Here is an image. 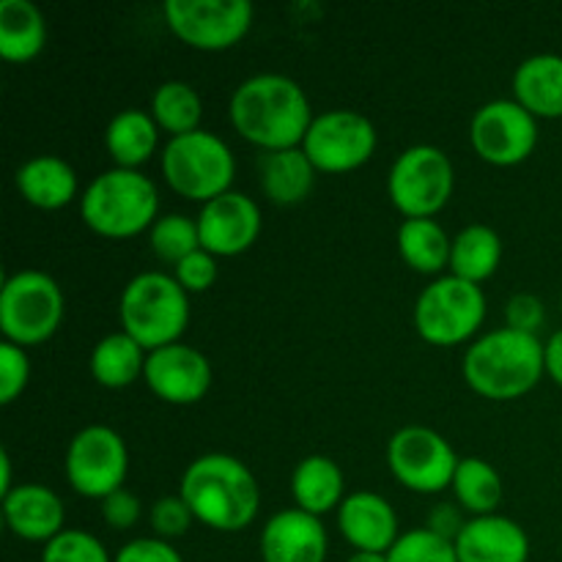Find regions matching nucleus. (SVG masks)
Wrapping results in <instances>:
<instances>
[{
  "label": "nucleus",
  "instance_id": "obj_1",
  "mask_svg": "<svg viewBox=\"0 0 562 562\" xmlns=\"http://www.w3.org/2000/svg\"><path fill=\"white\" fill-rule=\"evenodd\" d=\"M228 115L234 130L261 151L300 148L313 124L305 88L285 75H252L231 93Z\"/></svg>",
  "mask_w": 562,
  "mask_h": 562
},
{
  "label": "nucleus",
  "instance_id": "obj_2",
  "mask_svg": "<svg viewBox=\"0 0 562 562\" xmlns=\"http://www.w3.org/2000/svg\"><path fill=\"white\" fill-rule=\"evenodd\" d=\"M181 499L195 521L214 532H239L261 510V486L236 456L206 453L190 461L181 475Z\"/></svg>",
  "mask_w": 562,
  "mask_h": 562
},
{
  "label": "nucleus",
  "instance_id": "obj_3",
  "mask_svg": "<svg viewBox=\"0 0 562 562\" xmlns=\"http://www.w3.org/2000/svg\"><path fill=\"white\" fill-rule=\"evenodd\" d=\"M472 393L488 401H516L538 387L547 373V344L538 335L503 327L481 335L461 362Z\"/></svg>",
  "mask_w": 562,
  "mask_h": 562
},
{
  "label": "nucleus",
  "instance_id": "obj_4",
  "mask_svg": "<svg viewBox=\"0 0 562 562\" xmlns=\"http://www.w3.org/2000/svg\"><path fill=\"white\" fill-rule=\"evenodd\" d=\"M157 212V184L140 170H104L80 195L82 223L104 239H132L151 231Z\"/></svg>",
  "mask_w": 562,
  "mask_h": 562
},
{
  "label": "nucleus",
  "instance_id": "obj_5",
  "mask_svg": "<svg viewBox=\"0 0 562 562\" xmlns=\"http://www.w3.org/2000/svg\"><path fill=\"white\" fill-rule=\"evenodd\" d=\"M121 333L146 351L181 344L190 324V294L173 274L140 272L124 285L119 302Z\"/></svg>",
  "mask_w": 562,
  "mask_h": 562
},
{
  "label": "nucleus",
  "instance_id": "obj_6",
  "mask_svg": "<svg viewBox=\"0 0 562 562\" xmlns=\"http://www.w3.org/2000/svg\"><path fill=\"white\" fill-rule=\"evenodd\" d=\"M162 176L176 195L195 203H209L231 192L236 176L234 151L214 132L198 130L170 137L162 148Z\"/></svg>",
  "mask_w": 562,
  "mask_h": 562
},
{
  "label": "nucleus",
  "instance_id": "obj_7",
  "mask_svg": "<svg viewBox=\"0 0 562 562\" xmlns=\"http://www.w3.org/2000/svg\"><path fill=\"white\" fill-rule=\"evenodd\" d=\"M66 300L60 285L38 269H22L5 278L0 289V329L3 340L38 346L58 333L64 322Z\"/></svg>",
  "mask_w": 562,
  "mask_h": 562
},
{
  "label": "nucleus",
  "instance_id": "obj_8",
  "mask_svg": "<svg viewBox=\"0 0 562 562\" xmlns=\"http://www.w3.org/2000/svg\"><path fill=\"white\" fill-rule=\"evenodd\" d=\"M486 318V294L481 285L456 274H442L420 291L415 302V327L426 344L459 346L475 338Z\"/></svg>",
  "mask_w": 562,
  "mask_h": 562
},
{
  "label": "nucleus",
  "instance_id": "obj_9",
  "mask_svg": "<svg viewBox=\"0 0 562 562\" xmlns=\"http://www.w3.org/2000/svg\"><path fill=\"white\" fill-rule=\"evenodd\" d=\"M456 187V170L437 146H409L398 154L387 176V195L406 220H434L448 206Z\"/></svg>",
  "mask_w": 562,
  "mask_h": 562
},
{
  "label": "nucleus",
  "instance_id": "obj_10",
  "mask_svg": "<svg viewBox=\"0 0 562 562\" xmlns=\"http://www.w3.org/2000/svg\"><path fill=\"white\" fill-rule=\"evenodd\" d=\"M162 14L170 33L187 47L223 53L250 33L256 9L250 0H168Z\"/></svg>",
  "mask_w": 562,
  "mask_h": 562
},
{
  "label": "nucleus",
  "instance_id": "obj_11",
  "mask_svg": "<svg viewBox=\"0 0 562 562\" xmlns=\"http://www.w3.org/2000/svg\"><path fill=\"white\" fill-rule=\"evenodd\" d=\"M66 481L80 497H110L124 488L130 472V450L119 431L110 426H88L71 437L66 448Z\"/></svg>",
  "mask_w": 562,
  "mask_h": 562
},
{
  "label": "nucleus",
  "instance_id": "obj_12",
  "mask_svg": "<svg viewBox=\"0 0 562 562\" xmlns=\"http://www.w3.org/2000/svg\"><path fill=\"white\" fill-rule=\"evenodd\" d=\"M459 461L453 445L428 426L401 428L387 442L390 472L415 494H439L453 486Z\"/></svg>",
  "mask_w": 562,
  "mask_h": 562
},
{
  "label": "nucleus",
  "instance_id": "obj_13",
  "mask_svg": "<svg viewBox=\"0 0 562 562\" xmlns=\"http://www.w3.org/2000/svg\"><path fill=\"white\" fill-rule=\"evenodd\" d=\"M376 126L357 110H327L316 115L302 140V151L318 173H351L373 157Z\"/></svg>",
  "mask_w": 562,
  "mask_h": 562
},
{
  "label": "nucleus",
  "instance_id": "obj_14",
  "mask_svg": "<svg viewBox=\"0 0 562 562\" xmlns=\"http://www.w3.org/2000/svg\"><path fill=\"white\" fill-rule=\"evenodd\" d=\"M470 143L483 162L514 168L536 151L538 119L516 99H494L472 115Z\"/></svg>",
  "mask_w": 562,
  "mask_h": 562
},
{
  "label": "nucleus",
  "instance_id": "obj_15",
  "mask_svg": "<svg viewBox=\"0 0 562 562\" xmlns=\"http://www.w3.org/2000/svg\"><path fill=\"white\" fill-rule=\"evenodd\" d=\"M201 247L217 258H234L250 250L261 236V209L245 192H225L203 203L198 214Z\"/></svg>",
  "mask_w": 562,
  "mask_h": 562
},
{
  "label": "nucleus",
  "instance_id": "obj_16",
  "mask_svg": "<svg viewBox=\"0 0 562 562\" xmlns=\"http://www.w3.org/2000/svg\"><path fill=\"white\" fill-rule=\"evenodd\" d=\"M143 382L159 401L173 406H192L206 398L212 387V362L187 344L148 351Z\"/></svg>",
  "mask_w": 562,
  "mask_h": 562
},
{
  "label": "nucleus",
  "instance_id": "obj_17",
  "mask_svg": "<svg viewBox=\"0 0 562 562\" xmlns=\"http://www.w3.org/2000/svg\"><path fill=\"white\" fill-rule=\"evenodd\" d=\"M338 530L357 552L387 554L401 538L398 514L373 492H355L338 508Z\"/></svg>",
  "mask_w": 562,
  "mask_h": 562
},
{
  "label": "nucleus",
  "instance_id": "obj_18",
  "mask_svg": "<svg viewBox=\"0 0 562 562\" xmlns=\"http://www.w3.org/2000/svg\"><path fill=\"white\" fill-rule=\"evenodd\" d=\"M327 549L322 519L300 508L280 510L261 530L263 562H327Z\"/></svg>",
  "mask_w": 562,
  "mask_h": 562
},
{
  "label": "nucleus",
  "instance_id": "obj_19",
  "mask_svg": "<svg viewBox=\"0 0 562 562\" xmlns=\"http://www.w3.org/2000/svg\"><path fill=\"white\" fill-rule=\"evenodd\" d=\"M3 516L9 530L31 543H49L66 530L64 499L42 483H20L3 494Z\"/></svg>",
  "mask_w": 562,
  "mask_h": 562
},
{
  "label": "nucleus",
  "instance_id": "obj_20",
  "mask_svg": "<svg viewBox=\"0 0 562 562\" xmlns=\"http://www.w3.org/2000/svg\"><path fill=\"white\" fill-rule=\"evenodd\" d=\"M459 562H527L530 538L519 521L508 516H472L456 538Z\"/></svg>",
  "mask_w": 562,
  "mask_h": 562
},
{
  "label": "nucleus",
  "instance_id": "obj_21",
  "mask_svg": "<svg viewBox=\"0 0 562 562\" xmlns=\"http://www.w3.org/2000/svg\"><path fill=\"white\" fill-rule=\"evenodd\" d=\"M16 190L31 206L44 209V212H58L69 206L77 198L80 181H77L75 168L66 159L55 154H42L16 168Z\"/></svg>",
  "mask_w": 562,
  "mask_h": 562
},
{
  "label": "nucleus",
  "instance_id": "obj_22",
  "mask_svg": "<svg viewBox=\"0 0 562 562\" xmlns=\"http://www.w3.org/2000/svg\"><path fill=\"white\" fill-rule=\"evenodd\" d=\"M514 99L536 119H562V55L521 60L514 71Z\"/></svg>",
  "mask_w": 562,
  "mask_h": 562
},
{
  "label": "nucleus",
  "instance_id": "obj_23",
  "mask_svg": "<svg viewBox=\"0 0 562 562\" xmlns=\"http://www.w3.org/2000/svg\"><path fill=\"white\" fill-rule=\"evenodd\" d=\"M316 173L318 170L313 168L302 146L263 154L261 165H258L261 190L274 206H296L305 201L316 187Z\"/></svg>",
  "mask_w": 562,
  "mask_h": 562
},
{
  "label": "nucleus",
  "instance_id": "obj_24",
  "mask_svg": "<svg viewBox=\"0 0 562 562\" xmlns=\"http://www.w3.org/2000/svg\"><path fill=\"white\" fill-rule=\"evenodd\" d=\"M344 470L329 456H307L291 475V497L296 508L322 519L324 514L344 505Z\"/></svg>",
  "mask_w": 562,
  "mask_h": 562
},
{
  "label": "nucleus",
  "instance_id": "obj_25",
  "mask_svg": "<svg viewBox=\"0 0 562 562\" xmlns=\"http://www.w3.org/2000/svg\"><path fill=\"white\" fill-rule=\"evenodd\" d=\"M159 146V126L148 110H121L104 130V148L115 168L137 170L154 157Z\"/></svg>",
  "mask_w": 562,
  "mask_h": 562
},
{
  "label": "nucleus",
  "instance_id": "obj_26",
  "mask_svg": "<svg viewBox=\"0 0 562 562\" xmlns=\"http://www.w3.org/2000/svg\"><path fill=\"white\" fill-rule=\"evenodd\" d=\"M47 44V20L31 0L0 3V55L9 64H27L38 58Z\"/></svg>",
  "mask_w": 562,
  "mask_h": 562
},
{
  "label": "nucleus",
  "instance_id": "obj_27",
  "mask_svg": "<svg viewBox=\"0 0 562 562\" xmlns=\"http://www.w3.org/2000/svg\"><path fill=\"white\" fill-rule=\"evenodd\" d=\"M503 263V239L488 225H467L453 236L450 247V274L467 283H486Z\"/></svg>",
  "mask_w": 562,
  "mask_h": 562
},
{
  "label": "nucleus",
  "instance_id": "obj_28",
  "mask_svg": "<svg viewBox=\"0 0 562 562\" xmlns=\"http://www.w3.org/2000/svg\"><path fill=\"white\" fill-rule=\"evenodd\" d=\"M148 351L126 333H110L93 346L91 376L108 390H124L143 379Z\"/></svg>",
  "mask_w": 562,
  "mask_h": 562
},
{
  "label": "nucleus",
  "instance_id": "obj_29",
  "mask_svg": "<svg viewBox=\"0 0 562 562\" xmlns=\"http://www.w3.org/2000/svg\"><path fill=\"white\" fill-rule=\"evenodd\" d=\"M453 239L437 220H404L398 228V252L417 274H439L450 269Z\"/></svg>",
  "mask_w": 562,
  "mask_h": 562
},
{
  "label": "nucleus",
  "instance_id": "obj_30",
  "mask_svg": "<svg viewBox=\"0 0 562 562\" xmlns=\"http://www.w3.org/2000/svg\"><path fill=\"white\" fill-rule=\"evenodd\" d=\"M450 488L456 494V503L472 516L497 514L505 497V483L497 467L488 464L486 459H477V456H467L459 461Z\"/></svg>",
  "mask_w": 562,
  "mask_h": 562
},
{
  "label": "nucleus",
  "instance_id": "obj_31",
  "mask_svg": "<svg viewBox=\"0 0 562 562\" xmlns=\"http://www.w3.org/2000/svg\"><path fill=\"white\" fill-rule=\"evenodd\" d=\"M148 113L157 121L159 132H168L170 137L190 135V132L201 130V93L184 80H168L154 91L151 110Z\"/></svg>",
  "mask_w": 562,
  "mask_h": 562
},
{
  "label": "nucleus",
  "instance_id": "obj_32",
  "mask_svg": "<svg viewBox=\"0 0 562 562\" xmlns=\"http://www.w3.org/2000/svg\"><path fill=\"white\" fill-rule=\"evenodd\" d=\"M148 247L159 261L176 263L184 261L195 250H201V234H198V220L187 214H165L148 231Z\"/></svg>",
  "mask_w": 562,
  "mask_h": 562
},
{
  "label": "nucleus",
  "instance_id": "obj_33",
  "mask_svg": "<svg viewBox=\"0 0 562 562\" xmlns=\"http://www.w3.org/2000/svg\"><path fill=\"white\" fill-rule=\"evenodd\" d=\"M390 562H459L456 543L448 538L437 536L428 527L409 530L395 541V547L387 552Z\"/></svg>",
  "mask_w": 562,
  "mask_h": 562
},
{
  "label": "nucleus",
  "instance_id": "obj_34",
  "mask_svg": "<svg viewBox=\"0 0 562 562\" xmlns=\"http://www.w3.org/2000/svg\"><path fill=\"white\" fill-rule=\"evenodd\" d=\"M42 562H113L104 543L86 530H64L44 543Z\"/></svg>",
  "mask_w": 562,
  "mask_h": 562
},
{
  "label": "nucleus",
  "instance_id": "obj_35",
  "mask_svg": "<svg viewBox=\"0 0 562 562\" xmlns=\"http://www.w3.org/2000/svg\"><path fill=\"white\" fill-rule=\"evenodd\" d=\"M27 382H31V360L22 346L0 344V404L9 406L25 393Z\"/></svg>",
  "mask_w": 562,
  "mask_h": 562
},
{
  "label": "nucleus",
  "instance_id": "obj_36",
  "mask_svg": "<svg viewBox=\"0 0 562 562\" xmlns=\"http://www.w3.org/2000/svg\"><path fill=\"white\" fill-rule=\"evenodd\" d=\"M151 527L154 538H162V541H173V538L187 536V530L192 527L195 516H192L190 505L181 499V494H168V497H159L151 508Z\"/></svg>",
  "mask_w": 562,
  "mask_h": 562
},
{
  "label": "nucleus",
  "instance_id": "obj_37",
  "mask_svg": "<svg viewBox=\"0 0 562 562\" xmlns=\"http://www.w3.org/2000/svg\"><path fill=\"white\" fill-rule=\"evenodd\" d=\"M173 278L179 280V285L187 294H203V291L212 289L220 278L217 256H212V252H206L201 247V250L187 256L181 263H176Z\"/></svg>",
  "mask_w": 562,
  "mask_h": 562
},
{
  "label": "nucleus",
  "instance_id": "obj_38",
  "mask_svg": "<svg viewBox=\"0 0 562 562\" xmlns=\"http://www.w3.org/2000/svg\"><path fill=\"white\" fill-rule=\"evenodd\" d=\"M547 322V307L538 300L536 294H514L505 305V327L516 329V333L525 335H538V329Z\"/></svg>",
  "mask_w": 562,
  "mask_h": 562
},
{
  "label": "nucleus",
  "instance_id": "obj_39",
  "mask_svg": "<svg viewBox=\"0 0 562 562\" xmlns=\"http://www.w3.org/2000/svg\"><path fill=\"white\" fill-rule=\"evenodd\" d=\"M113 562H184V558L162 538H135L115 552Z\"/></svg>",
  "mask_w": 562,
  "mask_h": 562
},
{
  "label": "nucleus",
  "instance_id": "obj_40",
  "mask_svg": "<svg viewBox=\"0 0 562 562\" xmlns=\"http://www.w3.org/2000/svg\"><path fill=\"white\" fill-rule=\"evenodd\" d=\"M99 508H102L104 525L113 527V530H132V527L140 521L143 514L140 499L132 492H126V488H119V492H113L110 497H104Z\"/></svg>",
  "mask_w": 562,
  "mask_h": 562
},
{
  "label": "nucleus",
  "instance_id": "obj_41",
  "mask_svg": "<svg viewBox=\"0 0 562 562\" xmlns=\"http://www.w3.org/2000/svg\"><path fill=\"white\" fill-rule=\"evenodd\" d=\"M467 521L461 519L459 508L450 503H442V505H434V510L428 514V530L437 532V536L448 538V541L456 543V538L461 536V530H464Z\"/></svg>",
  "mask_w": 562,
  "mask_h": 562
},
{
  "label": "nucleus",
  "instance_id": "obj_42",
  "mask_svg": "<svg viewBox=\"0 0 562 562\" xmlns=\"http://www.w3.org/2000/svg\"><path fill=\"white\" fill-rule=\"evenodd\" d=\"M547 373L558 387H562V329H558L547 344Z\"/></svg>",
  "mask_w": 562,
  "mask_h": 562
},
{
  "label": "nucleus",
  "instance_id": "obj_43",
  "mask_svg": "<svg viewBox=\"0 0 562 562\" xmlns=\"http://www.w3.org/2000/svg\"><path fill=\"white\" fill-rule=\"evenodd\" d=\"M346 562H390L387 554H376V552H355Z\"/></svg>",
  "mask_w": 562,
  "mask_h": 562
},
{
  "label": "nucleus",
  "instance_id": "obj_44",
  "mask_svg": "<svg viewBox=\"0 0 562 562\" xmlns=\"http://www.w3.org/2000/svg\"><path fill=\"white\" fill-rule=\"evenodd\" d=\"M560 311H562V296H560Z\"/></svg>",
  "mask_w": 562,
  "mask_h": 562
}]
</instances>
